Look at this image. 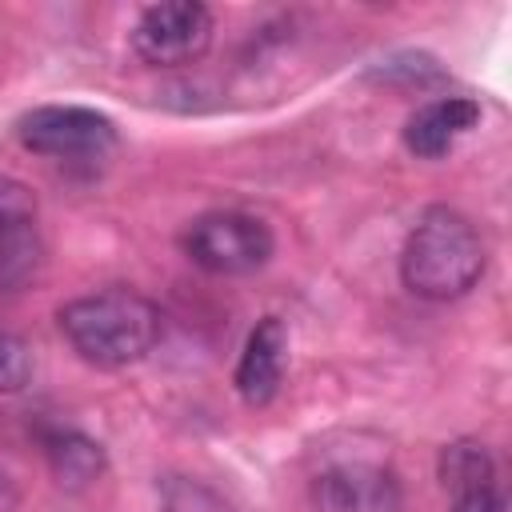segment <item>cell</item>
Listing matches in <instances>:
<instances>
[{
  "instance_id": "ba28073f",
  "label": "cell",
  "mask_w": 512,
  "mask_h": 512,
  "mask_svg": "<svg viewBox=\"0 0 512 512\" xmlns=\"http://www.w3.org/2000/svg\"><path fill=\"white\" fill-rule=\"evenodd\" d=\"M480 120V104L468 96H436L420 104L404 124V148L420 160H440L452 152V144L472 132Z\"/></svg>"
},
{
  "instance_id": "277c9868",
  "label": "cell",
  "mask_w": 512,
  "mask_h": 512,
  "mask_svg": "<svg viewBox=\"0 0 512 512\" xmlns=\"http://www.w3.org/2000/svg\"><path fill=\"white\" fill-rule=\"evenodd\" d=\"M16 140L48 160H100L116 148V124L84 104H40L16 120Z\"/></svg>"
},
{
  "instance_id": "5bb4252c",
  "label": "cell",
  "mask_w": 512,
  "mask_h": 512,
  "mask_svg": "<svg viewBox=\"0 0 512 512\" xmlns=\"http://www.w3.org/2000/svg\"><path fill=\"white\" fill-rule=\"evenodd\" d=\"M452 512H504V496H500V484L492 488H472V492H460L452 500Z\"/></svg>"
},
{
  "instance_id": "8fae6325",
  "label": "cell",
  "mask_w": 512,
  "mask_h": 512,
  "mask_svg": "<svg viewBox=\"0 0 512 512\" xmlns=\"http://www.w3.org/2000/svg\"><path fill=\"white\" fill-rule=\"evenodd\" d=\"M40 256H44V248H40L36 220L0 232V284H4V288L24 284V280L40 268Z\"/></svg>"
},
{
  "instance_id": "7c38bea8",
  "label": "cell",
  "mask_w": 512,
  "mask_h": 512,
  "mask_svg": "<svg viewBox=\"0 0 512 512\" xmlns=\"http://www.w3.org/2000/svg\"><path fill=\"white\" fill-rule=\"evenodd\" d=\"M28 380H32V348L16 332L0 328V396L24 392Z\"/></svg>"
},
{
  "instance_id": "6da1fadb",
  "label": "cell",
  "mask_w": 512,
  "mask_h": 512,
  "mask_svg": "<svg viewBox=\"0 0 512 512\" xmlns=\"http://www.w3.org/2000/svg\"><path fill=\"white\" fill-rule=\"evenodd\" d=\"M56 320L72 352L92 368L140 364L160 340V308L144 292L124 284H108L68 300Z\"/></svg>"
},
{
  "instance_id": "30bf717a",
  "label": "cell",
  "mask_w": 512,
  "mask_h": 512,
  "mask_svg": "<svg viewBox=\"0 0 512 512\" xmlns=\"http://www.w3.org/2000/svg\"><path fill=\"white\" fill-rule=\"evenodd\" d=\"M440 480L452 496L472 492V488H492L496 484V464L492 452L480 440H452L440 448Z\"/></svg>"
},
{
  "instance_id": "5b68a950",
  "label": "cell",
  "mask_w": 512,
  "mask_h": 512,
  "mask_svg": "<svg viewBox=\"0 0 512 512\" xmlns=\"http://www.w3.org/2000/svg\"><path fill=\"white\" fill-rule=\"evenodd\" d=\"M212 12L196 0L148 4L132 24V48L152 68H180L208 52Z\"/></svg>"
},
{
  "instance_id": "3957f363",
  "label": "cell",
  "mask_w": 512,
  "mask_h": 512,
  "mask_svg": "<svg viewBox=\"0 0 512 512\" xmlns=\"http://www.w3.org/2000/svg\"><path fill=\"white\" fill-rule=\"evenodd\" d=\"M180 244H184V256L212 276H248L256 268H264L276 248L272 228L260 216L236 212V208L196 216L184 228Z\"/></svg>"
},
{
  "instance_id": "9c48e42d",
  "label": "cell",
  "mask_w": 512,
  "mask_h": 512,
  "mask_svg": "<svg viewBox=\"0 0 512 512\" xmlns=\"http://www.w3.org/2000/svg\"><path fill=\"white\" fill-rule=\"evenodd\" d=\"M44 456H48V468H52L56 484L68 488V492H80V488L96 484L104 476V464H108L104 460V448L92 436L76 432V428L48 432L44 436Z\"/></svg>"
},
{
  "instance_id": "4fadbf2b",
  "label": "cell",
  "mask_w": 512,
  "mask_h": 512,
  "mask_svg": "<svg viewBox=\"0 0 512 512\" xmlns=\"http://www.w3.org/2000/svg\"><path fill=\"white\" fill-rule=\"evenodd\" d=\"M36 220V196L28 184L12 180V176H0V232L16 228V224H28Z\"/></svg>"
},
{
  "instance_id": "52a82bcc",
  "label": "cell",
  "mask_w": 512,
  "mask_h": 512,
  "mask_svg": "<svg viewBox=\"0 0 512 512\" xmlns=\"http://www.w3.org/2000/svg\"><path fill=\"white\" fill-rule=\"evenodd\" d=\"M284 360H288V328L276 316L256 320V328L248 332V340L240 348L236 372H232L240 400L252 408L272 404L284 384Z\"/></svg>"
},
{
  "instance_id": "8992f818",
  "label": "cell",
  "mask_w": 512,
  "mask_h": 512,
  "mask_svg": "<svg viewBox=\"0 0 512 512\" xmlns=\"http://www.w3.org/2000/svg\"><path fill=\"white\" fill-rule=\"evenodd\" d=\"M316 512H404L400 476L368 456H344L312 476Z\"/></svg>"
},
{
  "instance_id": "7a4b0ae2",
  "label": "cell",
  "mask_w": 512,
  "mask_h": 512,
  "mask_svg": "<svg viewBox=\"0 0 512 512\" xmlns=\"http://www.w3.org/2000/svg\"><path fill=\"white\" fill-rule=\"evenodd\" d=\"M484 260L488 256L476 224L448 204H432L416 216L404 240L400 280L412 296L444 304L476 288V280L484 276Z\"/></svg>"
},
{
  "instance_id": "9a60e30c",
  "label": "cell",
  "mask_w": 512,
  "mask_h": 512,
  "mask_svg": "<svg viewBox=\"0 0 512 512\" xmlns=\"http://www.w3.org/2000/svg\"><path fill=\"white\" fill-rule=\"evenodd\" d=\"M20 508V492H16V484L0 472V512H16Z\"/></svg>"
}]
</instances>
